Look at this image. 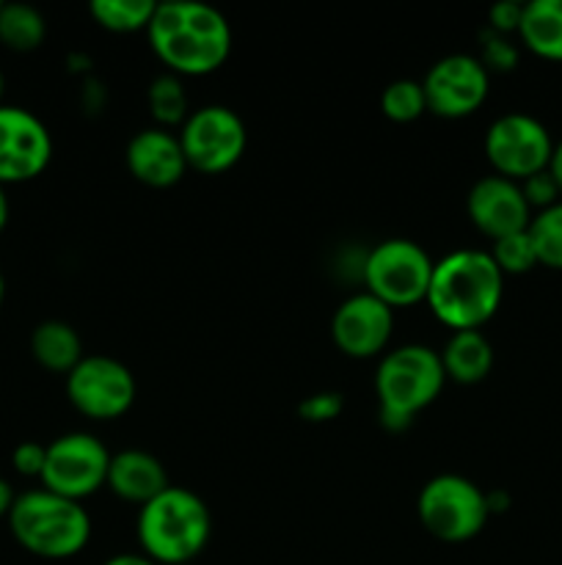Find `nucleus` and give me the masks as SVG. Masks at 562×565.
Masks as SVG:
<instances>
[{
  "mask_svg": "<svg viewBox=\"0 0 562 565\" xmlns=\"http://www.w3.org/2000/svg\"><path fill=\"white\" fill-rule=\"evenodd\" d=\"M154 55L171 75L202 77L231 53V28L218 9L193 0L158 3L147 28Z\"/></svg>",
  "mask_w": 562,
  "mask_h": 565,
  "instance_id": "obj_1",
  "label": "nucleus"
},
{
  "mask_svg": "<svg viewBox=\"0 0 562 565\" xmlns=\"http://www.w3.org/2000/svg\"><path fill=\"white\" fill-rule=\"evenodd\" d=\"M505 276L488 252L461 248L433 268L428 307L452 331H479L499 309Z\"/></svg>",
  "mask_w": 562,
  "mask_h": 565,
  "instance_id": "obj_2",
  "label": "nucleus"
},
{
  "mask_svg": "<svg viewBox=\"0 0 562 565\" xmlns=\"http://www.w3.org/2000/svg\"><path fill=\"white\" fill-rule=\"evenodd\" d=\"M209 530V508L180 486H169L138 513V541L152 563L187 565L207 546Z\"/></svg>",
  "mask_w": 562,
  "mask_h": 565,
  "instance_id": "obj_3",
  "label": "nucleus"
},
{
  "mask_svg": "<svg viewBox=\"0 0 562 565\" xmlns=\"http://www.w3.org/2000/svg\"><path fill=\"white\" fill-rule=\"evenodd\" d=\"M9 527L22 550L44 561L75 557L91 539V519L86 508L47 489L17 497L9 513Z\"/></svg>",
  "mask_w": 562,
  "mask_h": 565,
  "instance_id": "obj_4",
  "label": "nucleus"
},
{
  "mask_svg": "<svg viewBox=\"0 0 562 565\" xmlns=\"http://www.w3.org/2000/svg\"><path fill=\"white\" fill-rule=\"evenodd\" d=\"M441 356L428 345H402L386 353L375 373L380 423L389 430H406L419 412L444 390Z\"/></svg>",
  "mask_w": 562,
  "mask_h": 565,
  "instance_id": "obj_5",
  "label": "nucleus"
},
{
  "mask_svg": "<svg viewBox=\"0 0 562 565\" xmlns=\"http://www.w3.org/2000/svg\"><path fill=\"white\" fill-rule=\"evenodd\" d=\"M417 513L422 527L444 544H463L483 533L488 494L461 475H439L419 491Z\"/></svg>",
  "mask_w": 562,
  "mask_h": 565,
  "instance_id": "obj_6",
  "label": "nucleus"
},
{
  "mask_svg": "<svg viewBox=\"0 0 562 565\" xmlns=\"http://www.w3.org/2000/svg\"><path fill=\"white\" fill-rule=\"evenodd\" d=\"M433 268L435 263L419 243L391 237L378 243L364 259V285L369 296L383 301L386 307H413L428 301Z\"/></svg>",
  "mask_w": 562,
  "mask_h": 565,
  "instance_id": "obj_7",
  "label": "nucleus"
},
{
  "mask_svg": "<svg viewBox=\"0 0 562 565\" xmlns=\"http://www.w3.org/2000/svg\"><path fill=\"white\" fill-rule=\"evenodd\" d=\"M187 169L198 174H224L242 158L248 143L246 125L226 105H204L193 110L180 132Z\"/></svg>",
  "mask_w": 562,
  "mask_h": 565,
  "instance_id": "obj_8",
  "label": "nucleus"
},
{
  "mask_svg": "<svg viewBox=\"0 0 562 565\" xmlns=\"http://www.w3.org/2000/svg\"><path fill=\"white\" fill-rule=\"evenodd\" d=\"M554 141L543 121L529 114H505L485 132V158L494 166V174L512 182L549 169Z\"/></svg>",
  "mask_w": 562,
  "mask_h": 565,
  "instance_id": "obj_9",
  "label": "nucleus"
},
{
  "mask_svg": "<svg viewBox=\"0 0 562 565\" xmlns=\"http://www.w3.org/2000/svg\"><path fill=\"white\" fill-rule=\"evenodd\" d=\"M110 452L91 434H66L47 445V461L42 472V489L80 502L97 494L108 480Z\"/></svg>",
  "mask_w": 562,
  "mask_h": 565,
  "instance_id": "obj_10",
  "label": "nucleus"
},
{
  "mask_svg": "<svg viewBox=\"0 0 562 565\" xmlns=\"http://www.w3.org/2000/svg\"><path fill=\"white\" fill-rule=\"evenodd\" d=\"M66 395L83 417L116 419L136 403V379L119 359L83 356L66 375Z\"/></svg>",
  "mask_w": 562,
  "mask_h": 565,
  "instance_id": "obj_11",
  "label": "nucleus"
},
{
  "mask_svg": "<svg viewBox=\"0 0 562 565\" xmlns=\"http://www.w3.org/2000/svg\"><path fill=\"white\" fill-rule=\"evenodd\" d=\"M422 88L430 114L441 119H466L488 99L490 75L479 58L455 53L430 66Z\"/></svg>",
  "mask_w": 562,
  "mask_h": 565,
  "instance_id": "obj_12",
  "label": "nucleus"
},
{
  "mask_svg": "<svg viewBox=\"0 0 562 565\" xmlns=\"http://www.w3.org/2000/svg\"><path fill=\"white\" fill-rule=\"evenodd\" d=\"M53 158V138L44 121L17 105H0V185L31 182Z\"/></svg>",
  "mask_w": 562,
  "mask_h": 565,
  "instance_id": "obj_13",
  "label": "nucleus"
},
{
  "mask_svg": "<svg viewBox=\"0 0 562 565\" xmlns=\"http://www.w3.org/2000/svg\"><path fill=\"white\" fill-rule=\"evenodd\" d=\"M395 331V309L369 292H358L339 303L331 320L336 348L350 359H372L386 351Z\"/></svg>",
  "mask_w": 562,
  "mask_h": 565,
  "instance_id": "obj_14",
  "label": "nucleus"
},
{
  "mask_svg": "<svg viewBox=\"0 0 562 565\" xmlns=\"http://www.w3.org/2000/svg\"><path fill=\"white\" fill-rule=\"evenodd\" d=\"M466 213L474 230L483 232L490 243L516 232H527L532 221V207L523 199L521 182L499 174L474 182L466 196Z\"/></svg>",
  "mask_w": 562,
  "mask_h": 565,
  "instance_id": "obj_15",
  "label": "nucleus"
},
{
  "mask_svg": "<svg viewBox=\"0 0 562 565\" xmlns=\"http://www.w3.org/2000/svg\"><path fill=\"white\" fill-rule=\"evenodd\" d=\"M127 169L141 185L171 188L185 177L187 160L182 152L180 136L165 127H149L136 132L127 143Z\"/></svg>",
  "mask_w": 562,
  "mask_h": 565,
  "instance_id": "obj_16",
  "label": "nucleus"
},
{
  "mask_svg": "<svg viewBox=\"0 0 562 565\" xmlns=\"http://www.w3.org/2000/svg\"><path fill=\"white\" fill-rule=\"evenodd\" d=\"M110 491L119 500L132 502V505H147L154 497L163 494L169 489V475H165L163 463L154 456L143 450H125L110 456L108 480H105Z\"/></svg>",
  "mask_w": 562,
  "mask_h": 565,
  "instance_id": "obj_17",
  "label": "nucleus"
},
{
  "mask_svg": "<svg viewBox=\"0 0 562 565\" xmlns=\"http://www.w3.org/2000/svg\"><path fill=\"white\" fill-rule=\"evenodd\" d=\"M439 356L446 379L463 386L479 384L494 370V348L483 331H452Z\"/></svg>",
  "mask_w": 562,
  "mask_h": 565,
  "instance_id": "obj_18",
  "label": "nucleus"
},
{
  "mask_svg": "<svg viewBox=\"0 0 562 565\" xmlns=\"http://www.w3.org/2000/svg\"><path fill=\"white\" fill-rule=\"evenodd\" d=\"M518 39L538 58L562 61V0L523 3Z\"/></svg>",
  "mask_w": 562,
  "mask_h": 565,
  "instance_id": "obj_19",
  "label": "nucleus"
},
{
  "mask_svg": "<svg viewBox=\"0 0 562 565\" xmlns=\"http://www.w3.org/2000/svg\"><path fill=\"white\" fill-rule=\"evenodd\" d=\"M31 353L50 373L69 375L83 362V342L64 320H44L33 329Z\"/></svg>",
  "mask_w": 562,
  "mask_h": 565,
  "instance_id": "obj_20",
  "label": "nucleus"
},
{
  "mask_svg": "<svg viewBox=\"0 0 562 565\" xmlns=\"http://www.w3.org/2000/svg\"><path fill=\"white\" fill-rule=\"evenodd\" d=\"M47 36V22L33 6L3 3L0 6V44L14 53H33Z\"/></svg>",
  "mask_w": 562,
  "mask_h": 565,
  "instance_id": "obj_21",
  "label": "nucleus"
},
{
  "mask_svg": "<svg viewBox=\"0 0 562 565\" xmlns=\"http://www.w3.org/2000/svg\"><path fill=\"white\" fill-rule=\"evenodd\" d=\"M158 3L152 0H94L91 17L99 28L114 33L147 31Z\"/></svg>",
  "mask_w": 562,
  "mask_h": 565,
  "instance_id": "obj_22",
  "label": "nucleus"
},
{
  "mask_svg": "<svg viewBox=\"0 0 562 565\" xmlns=\"http://www.w3.org/2000/svg\"><path fill=\"white\" fill-rule=\"evenodd\" d=\"M527 232L532 237L538 265L551 270H562V202L534 213Z\"/></svg>",
  "mask_w": 562,
  "mask_h": 565,
  "instance_id": "obj_23",
  "label": "nucleus"
},
{
  "mask_svg": "<svg viewBox=\"0 0 562 565\" xmlns=\"http://www.w3.org/2000/svg\"><path fill=\"white\" fill-rule=\"evenodd\" d=\"M380 110L386 119L397 121V125H408L417 121L419 116L428 114V99H424V88L419 81H395L383 88L380 94Z\"/></svg>",
  "mask_w": 562,
  "mask_h": 565,
  "instance_id": "obj_24",
  "label": "nucleus"
},
{
  "mask_svg": "<svg viewBox=\"0 0 562 565\" xmlns=\"http://www.w3.org/2000/svg\"><path fill=\"white\" fill-rule=\"evenodd\" d=\"M149 108H152V116L163 127L171 125H185L187 114V94L185 86L180 83L176 75H160L154 77V83L149 86Z\"/></svg>",
  "mask_w": 562,
  "mask_h": 565,
  "instance_id": "obj_25",
  "label": "nucleus"
},
{
  "mask_svg": "<svg viewBox=\"0 0 562 565\" xmlns=\"http://www.w3.org/2000/svg\"><path fill=\"white\" fill-rule=\"evenodd\" d=\"M490 259L496 263V268L501 270V276H521L538 265V254H534L532 237L529 232H516V235H507L501 241H494L490 246Z\"/></svg>",
  "mask_w": 562,
  "mask_h": 565,
  "instance_id": "obj_26",
  "label": "nucleus"
},
{
  "mask_svg": "<svg viewBox=\"0 0 562 565\" xmlns=\"http://www.w3.org/2000/svg\"><path fill=\"white\" fill-rule=\"evenodd\" d=\"M485 70L494 72H512L518 66V47L501 33H494L485 28L483 31V55H479Z\"/></svg>",
  "mask_w": 562,
  "mask_h": 565,
  "instance_id": "obj_27",
  "label": "nucleus"
},
{
  "mask_svg": "<svg viewBox=\"0 0 562 565\" xmlns=\"http://www.w3.org/2000/svg\"><path fill=\"white\" fill-rule=\"evenodd\" d=\"M342 412H345V397H342L339 392H317V395H309L306 401L298 406L301 419H306V423L312 425L334 423Z\"/></svg>",
  "mask_w": 562,
  "mask_h": 565,
  "instance_id": "obj_28",
  "label": "nucleus"
},
{
  "mask_svg": "<svg viewBox=\"0 0 562 565\" xmlns=\"http://www.w3.org/2000/svg\"><path fill=\"white\" fill-rule=\"evenodd\" d=\"M521 191H523V199H527V204L534 210V213H540V210L562 202V193H560V188H556L554 177H551L549 169L540 171V174H534V177H529V180H523Z\"/></svg>",
  "mask_w": 562,
  "mask_h": 565,
  "instance_id": "obj_29",
  "label": "nucleus"
},
{
  "mask_svg": "<svg viewBox=\"0 0 562 565\" xmlns=\"http://www.w3.org/2000/svg\"><path fill=\"white\" fill-rule=\"evenodd\" d=\"M44 461H47V447L36 445V441H22L11 452V463L22 478H42Z\"/></svg>",
  "mask_w": 562,
  "mask_h": 565,
  "instance_id": "obj_30",
  "label": "nucleus"
},
{
  "mask_svg": "<svg viewBox=\"0 0 562 565\" xmlns=\"http://www.w3.org/2000/svg\"><path fill=\"white\" fill-rule=\"evenodd\" d=\"M523 17V3H512V0H505V3H496L488 14V31L501 33V36H510V33H518V25H521Z\"/></svg>",
  "mask_w": 562,
  "mask_h": 565,
  "instance_id": "obj_31",
  "label": "nucleus"
},
{
  "mask_svg": "<svg viewBox=\"0 0 562 565\" xmlns=\"http://www.w3.org/2000/svg\"><path fill=\"white\" fill-rule=\"evenodd\" d=\"M14 500L17 497H14V491H11V486L0 478V519H9Z\"/></svg>",
  "mask_w": 562,
  "mask_h": 565,
  "instance_id": "obj_32",
  "label": "nucleus"
},
{
  "mask_svg": "<svg viewBox=\"0 0 562 565\" xmlns=\"http://www.w3.org/2000/svg\"><path fill=\"white\" fill-rule=\"evenodd\" d=\"M549 171H551V177H554L556 188H560V193H562V141L554 143V154H551Z\"/></svg>",
  "mask_w": 562,
  "mask_h": 565,
  "instance_id": "obj_33",
  "label": "nucleus"
},
{
  "mask_svg": "<svg viewBox=\"0 0 562 565\" xmlns=\"http://www.w3.org/2000/svg\"><path fill=\"white\" fill-rule=\"evenodd\" d=\"M105 565H154L147 555H116Z\"/></svg>",
  "mask_w": 562,
  "mask_h": 565,
  "instance_id": "obj_34",
  "label": "nucleus"
},
{
  "mask_svg": "<svg viewBox=\"0 0 562 565\" xmlns=\"http://www.w3.org/2000/svg\"><path fill=\"white\" fill-rule=\"evenodd\" d=\"M9 224V196H6V188L0 185V232Z\"/></svg>",
  "mask_w": 562,
  "mask_h": 565,
  "instance_id": "obj_35",
  "label": "nucleus"
},
{
  "mask_svg": "<svg viewBox=\"0 0 562 565\" xmlns=\"http://www.w3.org/2000/svg\"><path fill=\"white\" fill-rule=\"evenodd\" d=\"M3 92H6V77L3 72H0V105H3Z\"/></svg>",
  "mask_w": 562,
  "mask_h": 565,
  "instance_id": "obj_36",
  "label": "nucleus"
},
{
  "mask_svg": "<svg viewBox=\"0 0 562 565\" xmlns=\"http://www.w3.org/2000/svg\"><path fill=\"white\" fill-rule=\"evenodd\" d=\"M6 298V281H3V274H0V303H3Z\"/></svg>",
  "mask_w": 562,
  "mask_h": 565,
  "instance_id": "obj_37",
  "label": "nucleus"
},
{
  "mask_svg": "<svg viewBox=\"0 0 562 565\" xmlns=\"http://www.w3.org/2000/svg\"><path fill=\"white\" fill-rule=\"evenodd\" d=\"M0 6H3V3H0Z\"/></svg>",
  "mask_w": 562,
  "mask_h": 565,
  "instance_id": "obj_38",
  "label": "nucleus"
},
{
  "mask_svg": "<svg viewBox=\"0 0 562 565\" xmlns=\"http://www.w3.org/2000/svg\"><path fill=\"white\" fill-rule=\"evenodd\" d=\"M187 565H191V563H187Z\"/></svg>",
  "mask_w": 562,
  "mask_h": 565,
  "instance_id": "obj_39",
  "label": "nucleus"
}]
</instances>
